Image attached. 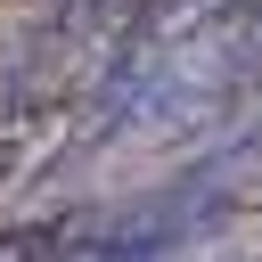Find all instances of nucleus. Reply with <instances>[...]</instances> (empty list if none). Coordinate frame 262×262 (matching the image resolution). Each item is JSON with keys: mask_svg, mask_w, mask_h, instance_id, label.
I'll list each match as a JSON object with an SVG mask.
<instances>
[{"mask_svg": "<svg viewBox=\"0 0 262 262\" xmlns=\"http://www.w3.org/2000/svg\"><path fill=\"white\" fill-rule=\"evenodd\" d=\"M213 8H221V0H131V41L172 49V41H188L196 25H213Z\"/></svg>", "mask_w": 262, "mask_h": 262, "instance_id": "1", "label": "nucleus"}, {"mask_svg": "<svg viewBox=\"0 0 262 262\" xmlns=\"http://www.w3.org/2000/svg\"><path fill=\"white\" fill-rule=\"evenodd\" d=\"M16 82H25V33H0V115L16 106Z\"/></svg>", "mask_w": 262, "mask_h": 262, "instance_id": "2", "label": "nucleus"}, {"mask_svg": "<svg viewBox=\"0 0 262 262\" xmlns=\"http://www.w3.org/2000/svg\"><path fill=\"white\" fill-rule=\"evenodd\" d=\"M25 123H33V115H25V106H8V115H0V180H8V172H16V147H25V139H16V131H25Z\"/></svg>", "mask_w": 262, "mask_h": 262, "instance_id": "3", "label": "nucleus"}]
</instances>
